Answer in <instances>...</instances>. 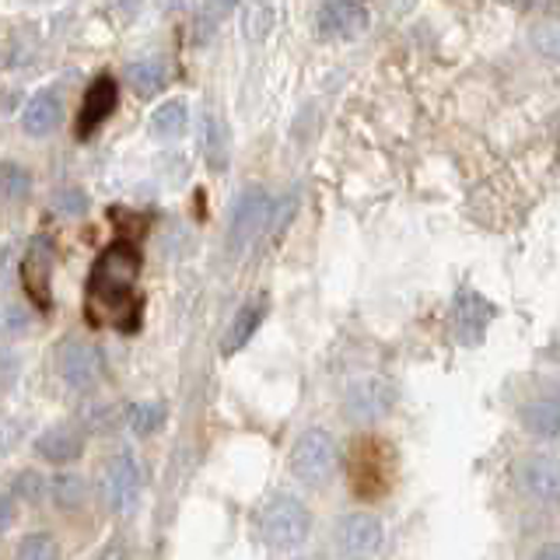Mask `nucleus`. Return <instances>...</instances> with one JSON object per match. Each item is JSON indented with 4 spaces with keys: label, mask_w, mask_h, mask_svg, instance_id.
Wrapping results in <instances>:
<instances>
[{
    "label": "nucleus",
    "mask_w": 560,
    "mask_h": 560,
    "mask_svg": "<svg viewBox=\"0 0 560 560\" xmlns=\"http://www.w3.org/2000/svg\"><path fill=\"white\" fill-rule=\"evenodd\" d=\"M140 267L144 259L133 242H113L109 249H102L84 284V319L92 326L137 332L144 319V298L137 294Z\"/></svg>",
    "instance_id": "nucleus-1"
},
{
    "label": "nucleus",
    "mask_w": 560,
    "mask_h": 560,
    "mask_svg": "<svg viewBox=\"0 0 560 560\" xmlns=\"http://www.w3.org/2000/svg\"><path fill=\"white\" fill-rule=\"evenodd\" d=\"M308 533H312V515L298 498L280 494L262 508L259 536L267 539L273 550H298L308 539Z\"/></svg>",
    "instance_id": "nucleus-2"
},
{
    "label": "nucleus",
    "mask_w": 560,
    "mask_h": 560,
    "mask_svg": "<svg viewBox=\"0 0 560 560\" xmlns=\"http://www.w3.org/2000/svg\"><path fill=\"white\" fill-rule=\"evenodd\" d=\"M337 463H340L337 442L323 428H308L291 445V472L305 487H326L332 480V472H337Z\"/></svg>",
    "instance_id": "nucleus-3"
},
{
    "label": "nucleus",
    "mask_w": 560,
    "mask_h": 560,
    "mask_svg": "<svg viewBox=\"0 0 560 560\" xmlns=\"http://www.w3.org/2000/svg\"><path fill=\"white\" fill-rule=\"evenodd\" d=\"M140 490H144V469H140L137 455L130 448H119L109 463L102 466L98 477V494L105 501V508L116 515H127L137 508Z\"/></svg>",
    "instance_id": "nucleus-4"
},
{
    "label": "nucleus",
    "mask_w": 560,
    "mask_h": 560,
    "mask_svg": "<svg viewBox=\"0 0 560 560\" xmlns=\"http://www.w3.org/2000/svg\"><path fill=\"white\" fill-rule=\"evenodd\" d=\"M350 477H354V490L361 498H378L389 490L393 477V455L385 452L382 442L368 438V442L354 445V459H350Z\"/></svg>",
    "instance_id": "nucleus-5"
},
{
    "label": "nucleus",
    "mask_w": 560,
    "mask_h": 560,
    "mask_svg": "<svg viewBox=\"0 0 560 560\" xmlns=\"http://www.w3.org/2000/svg\"><path fill=\"white\" fill-rule=\"evenodd\" d=\"M332 539H337V550L347 560H368L382 550V539H385V525L378 515L372 512H350L337 522L332 529Z\"/></svg>",
    "instance_id": "nucleus-6"
},
{
    "label": "nucleus",
    "mask_w": 560,
    "mask_h": 560,
    "mask_svg": "<svg viewBox=\"0 0 560 560\" xmlns=\"http://www.w3.org/2000/svg\"><path fill=\"white\" fill-rule=\"evenodd\" d=\"M267 221H270V197L259 186L245 189L235 200L232 221H228V249L242 253L245 245H253L262 228H267Z\"/></svg>",
    "instance_id": "nucleus-7"
},
{
    "label": "nucleus",
    "mask_w": 560,
    "mask_h": 560,
    "mask_svg": "<svg viewBox=\"0 0 560 560\" xmlns=\"http://www.w3.org/2000/svg\"><path fill=\"white\" fill-rule=\"evenodd\" d=\"M396 407V393L389 382L382 378H361L347 389L343 396V413L354 420V424H372V420L385 417Z\"/></svg>",
    "instance_id": "nucleus-8"
},
{
    "label": "nucleus",
    "mask_w": 560,
    "mask_h": 560,
    "mask_svg": "<svg viewBox=\"0 0 560 560\" xmlns=\"http://www.w3.org/2000/svg\"><path fill=\"white\" fill-rule=\"evenodd\" d=\"M52 256H57V253H52L49 238H35L28 245L25 259H22V284H25V294L43 312H49V305H52Z\"/></svg>",
    "instance_id": "nucleus-9"
},
{
    "label": "nucleus",
    "mask_w": 560,
    "mask_h": 560,
    "mask_svg": "<svg viewBox=\"0 0 560 560\" xmlns=\"http://www.w3.org/2000/svg\"><path fill=\"white\" fill-rule=\"evenodd\" d=\"M60 378L70 385V389H92V385L102 378V354L95 343L88 340H67L60 347Z\"/></svg>",
    "instance_id": "nucleus-10"
},
{
    "label": "nucleus",
    "mask_w": 560,
    "mask_h": 560,
    "mask_svg": "<svg viewBox=\"0 0 560 560\" xmlns=\"http://www.w3.org/2000/svg\"><path fill=\"white\" fill-rule=\"evenodd\" d=\"M490 319H494V305L487 302L483 294L477 291H459L452 302V329L455 337H459V343L472 347L483 340V332L490 326Z\"/></svg>",
    "instance_id": "nucleus-11"
},
{
    "label": "nucleus",
    "mask_w": 560,
    "mask_h": 560,
    "mask_svg": "<svg viewBox=\"0 0 560 560\" xmlns=\"http://www.w3.org/2000/svg\"><path fill=\"white\" fill-rule=\"evenodd\" d=\"M116 102H119V88L113 74H98L95 84L84 92V105H81V116H78V137L88 140L105 119L116 113Z\"/></svg>",
    "instance_id": "nucleus-12"
},
{
    "label": "nucleus",
    "mask_w": 560,
    "mask_h": 560,
    "mask_svg": "<svg viewBox=\"0 0 560 560\" xmlns=\"http://www.w3.org/2000/svg\"><path fill=\"white\" fill-rule=\"evenodd\" d=\"M368 28V8L361 0H326L319 11V32L329 39H354Z\"/></svg>",
    "instance_id": "nucleus-13"
},
{
    "label": "nucleus",
    "mask_w": 560,
    "mask_h": 560,
    "mask_svg": "<svg viewBox=\"0 0 560 560\" xmlns=\"http://www.w3.org/2000/svg\"><path fill=\"white\" fill-rule=\"evenodd\" d=\"M35 452L43 455L46 463L52 466H67V463H78L81 452H84V434L78 428L70 424H57L43 431L39 438H35Z\"/></svg>",
    "instance_id": "nucleus-14"
},
{
    "label": "nucleus",
    "mask_w": 560,
    "mask_h": 560,
    "mask_svg": "<svg viewBox=\"0 0 560 560\" xmlns=\"http://www.w3.org/2000/svg\"><path fill=\"white\" fill-rule=\"evenodd\" d=\"M200 154L210 172H224L228 158H232V130L214 109H207L200 122Z\"/></svg>",
    "instance_id": "nucleus-15"
},
{
    "label": "nucleus",
    "mask_w": 560,
    "mask_h": 560,
    "mask_svg": "<svg viewBox=\"0 0 560 560\" xmlns=\"http://www.w3.org/2000/svg\"><path fill=\"white\" fill-rule=\"evenodd\" d=\"M60 122V95L57 92H39L32 95V102L25 105V116H22V127L32 137H43Z\"/></svg>",
    "instance_id": "nucleus-16"
},
{
    "label": "nucleus",
    "mask_w": 560,
    "mask_h": 560,
    "mask_svg": "<svg viewBox=\"0 0 560 560\" xmlns=\"http://www.w3.org/2000/svg\"><path fill=\"white\" fill-rule=\"evenodd\" d=\"M557 463L547 455H536L522 466V487L529 490L536 501H553L557 498Z\"/></svg>",
    "instance_id": "nucleus-17"
},
{
    "label": "nucleus",
    "mask_w": 560,
    "mask_h": 560,
    "mask_svg": "<svg viewBox=\"0 0 560 560\" xmlns=\"http://www.w3.org/2000/svg\"><path fill=\"white\" fill-rule=\"evenodd\" d=\"M127 81H130V88L140 98H154L168 84V63L158 60V57L137 60V63L127 67Z\"/></svg>",
    "instance_id": "nucleus-18"
},
{
    "label": "nucleus",
    "mask_w": 560,
    "mask_h": 560,
    "mask_svg": "<svg viewBox=\"0 0 560 560\" xmlns=\"http://www.w3.org/2000/svg\"><path fill=\"white\" fill-rule=\"evenodd\" d=\"M262 312H267V305H245V308L235 315L232 326H228V332H224V340H221V354H224V358L238 354V350L256 337V329H259V323H262Z\"/></svg>",
    "instance_id": "nucleus-19"
},
{
    "label": "nucleus",
    "mask_w": 560,
    "mask_h": 560,
    "mask_svg": "<svg viewBox=\"0 0 560 560\" xmlns=\"http://www.w3.org/2000/svg\"><path fill=\"white\" fill-rule=\"evenodd\" d=\"M522 424H525V431L536 434V438H557V431H560L557 396H539V399H533L529 407L522 410Z\"/></svg>",
    "instance_id": "nucleus-20"
},
{
    "label": "nucleus",
    "mask_w": 560,
    "mask_h": 560,
    "mask_svg": "<svg viewBox=\"0 0 560 560\" xmlns=\"http://www.w3.org/2000/svg\"><path fill=\"white\" fill-rule=\"evenodd\" d=\"M186 122H189V109L183 98H172L151 113V130L158 137H179V133H186Z\"/></svg>",
    "instance_id": "nucleus-21"
},
{
    "label": "nucleus",
    "mask_w": 560,
    "mask_h": 560,
    "mask_svg": "<svg viewBox=\"0 0 560 560\" xmlns=\"http://www.w3.org/2000/svg\"><path fill=\"white\" fill-rule=\"evenodd\" d=\"M32 192V172L22 162H4L0 165V200L18 203Z\"/></svg>",
    "instance_id": "nucleus-22"
},
{
    "label": "nucleus",
    "mask_w": 560,
    "mask_h": 560,
    "mask_svg": "<svg viewBox=\"0 0 560 560\" xmlns=\"http://www.w3.org/2000/svg\"><path fill=\"white\" fill-rule=\"evenodd\" d=\"M245 39H267V32L273 28V0H249V8H245Z\"/></svg>",
    "instance_id": "nucleus-23"
},
{
    "label": "nucleus",
    "mask_w": 560,
    "mask_h": 560,
    "mask_svg": "<svg viewBox=\"0 0 560 560\" xmlns=\"http://www.w3.org/2000/svg\"><path fill=\"white\" fill-rule=\"evenodd\" d=\"M18 560H60V542L49 533H28L18 542Z\"/></svg>",
    "instance_id": "nucleus-24"
},
{
    "label": "nucleus",
    "mask_w": 560,
    "mask_h": 560,
    "mask_svg": "<svg viewBox=\"0 0 560 560\" xmlns=\"http://www.w3.org/2000/svg\"><path fill=\"white\" fill-rule=\"evenodd\" d=\"M49 490H52V501H57V508H63V512H74V508H81V501H84V480L74 477V472L57 477Z\"/></svg>",
    "instance_id": "nucleus-25"
},
{
    "label": "nucleus",
    "mask_w": 560,
    "mask_h": 560,
    "mask_svg": "<svg viewBox=\"0 0 560 560\" xmlns=\"http://www.w3.org/2000/svg\"><path fill=\"white\" fill-rule=\"evenodd\" d=\"M127 417H130V428L137 434H154L165 424V407L162 402H133Z\"/></svg>",
    "instance_id": "nucleus-26"
},
{
    "label": "nucleus",
    "mask_w": 560,
    "mask_h": 560,
    "mask_svg": "<svg viewBox=\"0 0 560 560\" xmlns=\"http://www.w3.org/2000/svg\"><path fill=\"white\" fill-rule=\"evenodd\" d=\"M8 494L14 498V501H28V504H35V501H43L46 498V480L39 477L35 469H22L18 477L11 480V490Z\"/></svg>",
    "instance_id": "nucleus-27"
},
{
    "label": "nucleus",
    "mask_w": 560,
    "mask_h": 560,
    "mask_svg": "<svg viewBox=\"0 0 560 560\" xmlns=\"http://www.w3.org/2000/svg\"><path fill=\"white\" fill-rule=\"evenodd\" d=\"M25 329H28V312L25 308L8 305L4 312H0V337H4V340L22 337Z\"/></svg>",
    "instance_id": "nucleus-28"
},
{
    "label": "nucleus",
    "mask_w": 560,
    "mask_h": 560,
    "mask_svg": "<svg viewBox=\"0 0 560 560\" xmlns=\"http://www.w3.org/2000/svg\"><path fill=\"white\" fill-rule=\"evenodd\" d=\"M22 438H25V428L18 424L14 417H0V455L14 452L18 445H22Z\"/></svg>",
    "instance_id": "nucleus-29"
},
{
    "label": "nucleus",
    "mask_w": 560,
    "mask_h": 560,
    "mask_svg": "<svg viewBox=\"0 0 560 560\" xmlns=\"http://www.w3.org/2000/svg\"><path fill=\"white\" fill-rule=\"evenodd\" d=\"M57 210H60V214L78 218V214H84V210H88V197H84L81 189H63L60 197H57Z\"/></svg>",
    "instance_id": "nucleus-30"
},
{
    "label": "nucleus",
    "mask_w": 560,
    "mask_h": 560,
    "mask_svg": "<svg viewBox=\"0 0 560 560\" xmlns=\"http://www.w3.org/2000/svg\"><path fill=\"white\" fill-rule=\"evenodd\" d=\"M18 518V501L11 494H0V536H4Z\"/></svg>",
    "instance_id": "nucleus-31"
},
{
    "label": "nucleus",
    "mask_w": 560,
    "mask_h": 560,
    "mask_svg": "<svg viewBox=\"0 0 560 560\" xmlns=\"http://www.w3.org/2000/svg\"><path fill=\"white\" fill-rule=\"evenodd\" d=\"M14 375H18V358L14 354H8V350H0V385H8L14 382Z\"/></svg>",
    "instance_id": "nucleus-32"
},
{
    "label": "nucleus",
    "mask_w": 560,
    "mask_h": 560,
    "mask_svg": "<svg viewBox=\"0 0 560 560\" xmlns=\"http://www.w3.org/2000/svg\"><path fill=\"white\" fill-rule=\"evenodd\" d=\"M130 550H127V542L122 539H113V542H105V550L98 553V560H127Z\"/></svg>",
    "instance_id": "nucleus-33"
},
{
    "label": "nucleus",
    "mask_w": 560,
    "mask_h": 560,
    "mask_svg": "<svg viewBox=\"0 0 560 560\" xmlns=\"http://www.w3.org/2000/svg\"><path fill=\"white\" fill-rule=\"evenodd\" d=\"M536 560H560V550H557V542H550V547H542L536 553Z\"/></svg>",
    "instance_id": "nucleus-34"
},
{
    "label": "nucleus",
    "mask_w": 560,
    "mask_h": 560,
    "mask_svg": "<svg viewBox=\"0 0 560 560\" xmlns=\"http://www.w3.org/2000/svg\"><path fill=\"white\" fill-rule=\"evenodd\" d=\"M210 4H214V11H232L238 0H210Z\"/></svg>",
    "instance_id": "nucleus-35"
},
{
    "label": "nucleus",
    "mask_w": 560,
    "mask_h": 560,
    "mask_svg": "<svg viewBox=\"0 0 560 560\" xmlns=\"http://www.w3.org/2000/svg\"><path fill=\"white\" fill-rule=\"evenodd\" d=\"M413 4H417V0H393V11H399V14H402V11H410Z\"/></svg>",
    "instance_id": "nucleus-36"
},
{
    "label": "nucleus",
    "mask_w": 560,
    "mask_h": 560,
    "mask_svg": "<svg viewBox=\"0 0 560 560\" xmlns=\"http://www.w3.org/2000/svg\"><path fill=\"white\" fill-rule=\"evenodd\" d=\"M298 560H315V557H298Z\"/></svg>",
    "instance_id": "nucleus-37"
}]
</instances>
